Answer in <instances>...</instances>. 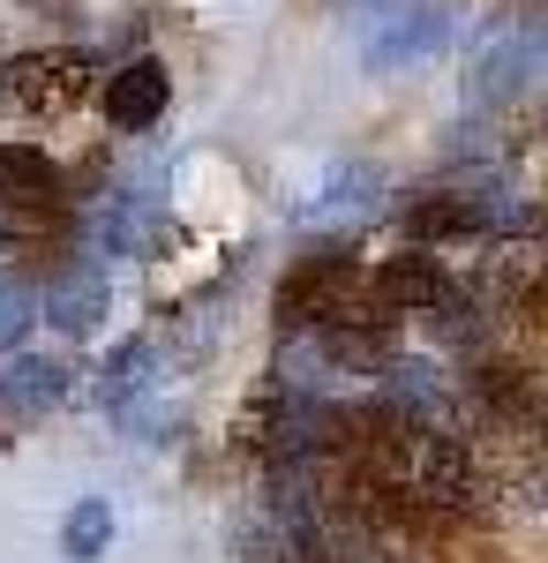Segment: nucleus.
<instances>
[{"instance_id": "obj_7", "label": "nucleus", "mask_w": 548, "mask_h": 563, "mask_svg": "<svg viewBox=\"0 0 548 563\" xmlns=\"http://www.w3.org/2000/svg\"><path fill=\"white\" fill-rule=\"evenodd\" d=\"M383 211V174L376 166H331L316 203H308V225H331V233H353Z\"/></svg>"}, {"instance_id": "obj_18", "label": "nucleus", "mask_w": 548, "mask_h": 563, "mask_svg": "<svg viewBox=\"0 0 548 563\" xmlns=\"http://www.w3.org/2000/svg\"><path fill=\"white\" fill-rule=\"evenodd\" d=\"M541 249H548V241H541Z\"/></svg>"}, {"instance_id": "obj_12", "label": "nucleus", "mask_w": 548, "mask_h": 563, "mask_svg": "<svg viewBox=\"0 0 548 563\" xmlns=\"http://www.w3.org/2000/svg\"><path fill=\"white\" fill-rule=\"evenodd\" d=\"M541 278H548V249H526V241H504L481 263V294H496V301H526Z\"/></svg>"}, {"instance_id": "obj_14", "label": "nucleus", "mask_w": 548, "mask_h": 563, "mask_svg": "<svg viewBox=\"0 0 548 563\" xmlns=\"http://www.w3.org/2000/svg\"><path fill=\"white\" fill-rule=\"evenodd\" d=\"M151 398V346H121L106 361V406L128 413V406H143Z\"/></svg>"}, {"instance_id": "obj_3", "label": "nucleus", "mask_w": 548, "mask_h": 563, "mask_svg": "<svg viewBox=\"0 0 548 563\" xmlns=\"http://www.w3.org/2000/svg\"><path fill=\"white\" fill-rule=\"evenodd\" d=\"M451 38V8L443 0H383L376 23H369V68H414V60H436Z\"/></svg>"}, {"instance_id": "obj_9", "label": "nucleus", "mask_w": 548, "mask_h": 563, "mask_svg": "<svg viewBox=\"0 0 548 563\" xmlns=\"http://www.w3.org/2000/svg\"><path fill=\"white\" fill-rule=\"evenodd\" d=\"M369 294H376V308H398V316H406V308H436L451 294V271L428 256V249H406V256H391L376 278H369Z\"/></svg>"}, {"instance_id": "obj_2", "label": "nucleus", "mask_w": 548, "mask_h": 563, "mask_svg": "<svg viewBox=\"0 0 548 563\" xmlns=\"http://www.w3.org/2000/svg\"><path fill=\"white\" fill-rule=\"evenodd\" d=\"M338 316H376V294H369V278L353 271L346 249H316L278 286V323L286 331H316V323H338Z\"/></svg>"}, {"instance_id": "obj_13", "label": "nucleus", "mask_w": 548, "mask_h": 563, "mask_svg": "<svg viewBox=\"0 0 548 563\" xmlns=\"http://www.w3.org/2000/svg\"><path fill=\"white\" fill-rule=\"evenodd\" d=\"M106 541H113V504L84 496V504L68 511V526H61V549H68L76 563H98V556H106Z\"/></svg>"}, {"instance_id": "obj_10", "label": "nucleus", "mask_w": 548, "mask_h": 563, "mask_svg": "<svg viewBox=\"0 0 548 563\" xmlns=\"http://www.w3.org/2000/svg\"><path fill=\"white\" fill-rule=\"evenodd\" d=\"M61 398H68V368H61V361H15V368L0 376V421L31 429V421H45Z\"/></svg>"}, {"instance_id": "obj_17", "label": "nucleus", "mask_w": 548, "mask_h": 563, "mask_svg": "<svg viewBox=\"0 0 548 563\" xmlns=\"http://www.w3.org/2000/svg\"><path fill=\"white\" fill-rule=\"evenodd\" d=\"M541 53H548V31H541Z\"/></svg>"}, {"instance_id": "obj_8", "label": "nucleus", "mask_w": 548, "mask_h": 563, "mask_svg": "<svg viewBox=\"0 0 548 563\" xmlns=\"http://www.w3.org/2000/svg\"><path fill=\"white\" fill-rule=\"evenodd\" d=\"M39 316L53 323V331H68V339H90L98 316H106V271H98V263H68V271H53Z\"/></svg>"}, {"instance_id": "obj_11", "label": "nucleus", "mask_w": 548, "mask_h": 563, "mask_svg": "<svg viewBox=\"0 0 548 563\" xmlns=\"http://www.w3.org/2000/svg\"><path fill=\"white\" fill-rule=\"evenodd\" d=\"M53 196H61V166L31 143H0V203H53Z\"/></svg>"}, {"instance_id": "obj_16", "label": "nucleus", "mask_w": 548, "mask_h": 563, "mask_svg": "<svg viewBox=\"0 0 548 563\" xmlns=\"http://www.w3.org/2000/svg\"><path fill=\"white\" fill-rule=\"evenodd\" d=\"M518 421L548 443V384H541V376H534V390H526V413H518Z\"/></svg>"}, {"instance_id": "obj_15", "label": "nucleus", "mask_w": 548, "mask_h": 563, "mask_svg": "<svg viewBox=\"0 0 548 563\" xmlns=\"http://www.w3.org/2000/svg\"><path fill=\"white\" fill-rule=\"evenodd\" d=\"M31 323H39V286L23 271H0V346H15Z\"/></svg>"}, {"instance_id": "obj_1", "label": "nucleus", "mask_w": 548, "mask_h": 563, "mask_svg": "<svg viewBox=\"0 0 548 563\" xmlns=\"http://www.w3.org/2000/svg\"><path fill=\"white\" fill-rule=\"evenodd\" d=\"M383 474L398 496H414L428 511H459L465 496H473V459H465V443L443 421L436 429H391L383 435Z\"/></svg>"}, {"instance_id": "obj_6", "label": "nucleus", "mask_w": 548, "mask_h": 563, "mask_svg": "<svg viewBox=\"0 0 548 563\" xmlns=\"http://www.w3.org/2000/svg\"><path fill=\"white\" fill-rule=\"evenodd\" d=\"M173 106V76L166 60H128V68H113V84H106V121L121 135H143L158 129Z\"/></svg>"}, {"instance_id": "obj_5", "label": "nucleus", "mask_w": 548, "mask_h": 563, "mask_svg": "<svg viewBox=\"0 0 548 563\" xmlns=\"http://www.w3.org/2000/svg\"><path fill=\"white\" fill-rule=\"evenodd\" d=\"M0 98L31 106V113H68L84 98V60L76 53H15L0 68Z\"/></svg>"}, {"instance_id": "obj_4", "label": "nucleus", "mask_w": 548, "mask_h": 563, "mask_svg": "<svg viewBox=\"0 0 548 563\" xmlns=\"http://www.w3.org/2000/svg\"><path fill=\"white\" fill-rule=\"evenodd\" d=\"M534 60H541V31H534V23H504V31H489V38L473 45L465 98H473V106H504V98H518L526 76H534Z\"/></svg>"}]
</instances>
